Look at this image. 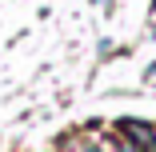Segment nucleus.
Masks as SVG:
<instances>
[{"mask_svg": "<svg viewBox=\"0 0 156 152\" xmlns=\"http://www.w3.org/2000/svg\"><path fill=\"white\" fill-rule=\"evenodd\" d=\"M116 136L136 152H156V124H148V120H132V116L116 120Z\"/></svg>", "mask_w": 156, "mask_h": 152, "instance_id": "f257e3e1", "label": "nucleus"}, {"mask_svg": "<svg viewBox=\"0 0 156 152\" xmlns=\"http://www.w3.org/2000/svg\"><path fill=\"white\" fill-rule=\"evenodd\" d=\"M80 152H104L100 144H80Z\"/></svg>", "mask_w": 156, "mask_h": 152, "instance_id": "f03ea898", "label": "nucleus"}, {"mask_svg": "<svg viewBox=\"0 0 156 152\" xmlns=\"http://www.w3.org/2000/svg\"><path fill=\"white\" fill-rule=\"evenodd\" d=\"M144 76H156V60H152V64H148V72H144Z\"/></svg>", "mask_w": 156, "mask_h": 152, "instance_id": "7ed1b4c3", "label": "nucleus"}]
</instances>
